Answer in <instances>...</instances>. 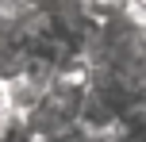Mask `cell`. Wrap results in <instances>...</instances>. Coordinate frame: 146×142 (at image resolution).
Returning <instances> with one entry per match:
<instances>
[{"label":"cell","instance_id":"6da1fadb","mask_svg":"<svg viewBox=\"0 0 146 142\" xmlns=\"http://www.w3.org/2000/svg\"><path fill=\"white\" fill-rule=\"evenodd\" d=\"M4 4H8V0H0V12H4Z\"/></svg>","mask_w":146,"mask_h":142}]
</instances>
